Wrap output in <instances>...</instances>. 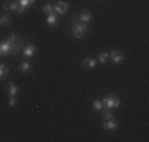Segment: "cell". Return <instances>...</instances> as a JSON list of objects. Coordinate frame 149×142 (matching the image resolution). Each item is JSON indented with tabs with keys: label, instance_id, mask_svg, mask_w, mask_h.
Masks as SVG:
<instances>
[{
	"label": "cell",
	"instance_id": "obj_1",
	"mask_svg": "<svg viewBox=\"0 0 149 142\" xmlns=\"http://www.w3.org/2000/svg\"><path fill=\"white\" fill-rule=\"evenodd\" d=\"M87 30H89L87 24L79 22V21H76V22H74L73 26H72V33H73V37L76 38V40H83V38L86 37Z\"/></svg>",
	"mask_w": 149,
	"mask_h": 142
},
{
	"label": "cell",
	"instance_id": "obj_2",
	"mask_svg": "<svg viewBox=\"0 0 149 142\" xmlns=\"http://www.w3.org/2000/svg\"><path fill=\"white\" fill-rule=\"evenodd\" d=\"M102 103H103V106H106V108L109 109H114L118 108V106L120 104V99L119 97H116V95H106V97H103V99H102Z\"/></svg>",
	"mask_w": 149,
	"mask_h": 142
},
{
	"label": "cell",
	"instance_id": "obj_3",
	"mask_svg": "<svg viewBox=\"0 0 149 142\" xmlns=\"http://www.w3.org/2000/svg\"><path fill=\"white\" fill-rule=\"evenodd\" d=\"M24 40L22 38H17V40L11 44V55L13 57H19L21 54H22V49H24Z\"/></svg>",
	"mask_w": 149,
	"mask_h": 142
},
{
	"label": "cell",
	"instance_id": "obj_4",
	"mask_svg": "<svg viewBox=\"0 0 149 142\" xmlns=\"http://www.w3.org/2000/svg\"><path fill=\"white\" fill-rule=\"evenodd\" d=\"M108 59H111V62L114 63V65H119V63H122V60H124V54L119 51V49H114V51H111V54H109Z\"/></svg>",
	"mask_w": 149,
	"mask_h": 142
},
{
	"label": "cell",
	"instance_id": "obj_5",
	"mask_svg": "<svg viewBox=\"0 0 149 142\" xmlns=\"http://www.w3.org/2000/svg\"><path fill=\"white\" fill-rule=\"evenodd\" d=\"M81 66H83V70H94L97 66V60L92 59V57H86L81 62Z\"/></svg>",
	"mask_w": 149,
	"mask_h": 142
},
{
	"label": "cell",
	"instance_id": "obj_6",
	"mask_svg": "<svg viewBox=\"0 0 149 142\" xmlns=\"http://www.w3.org/2000/svg\"><path fill=\"white\" fill-rule=\"evenodd\" d=\"M54 11L59 13V14H65L68 13V3L63 2V0H59V2H56L54 5Z\"/></svg>",
	"mask_w": 149,
	"mask_h": 142
},
{
	"label": "cell",
	"instance_id": "obj_7",
	"mask_svg": "<svg viewBox=\"0 0 149 142\" xmlns=\"http://www.w3.org/2000/svg\"><path fill=\"white\" fill-rule=\"evenodd\" d=\"M102 128H103V131H116V130H118V122H116L114 119L105 120L103 125H102Z\"/></svg>",
	"mask_w": 149,
	"mask_h": 142
},
{
	"label": "cell",
	"instance_id": "obj_8",
	"mask_svg": "<svg viewBox=\"0 0 149 142\" xmlns=\"http://www.w3.org/2000/svg\"><path fill=\"white\" fill-rule=\"evenodd\" d=\"M6 55H11V44L8 41H3L0 43V57H6Z\"/></svg>",
	"mask_w": 149,
	"mask_h": 142
},
{
	"label": "cell",
	"instance_id": "obj_9",
	"mask_svg": "<svg viewBox=\"0 0 149 142\" xmlns=\"http://www.w3.org/2000/svg\"><path fill=\"white\" fill-rule=\"evenodd\" d=\"M78 21H79V22H84V24H89L92 21V11H89V10L81 11L79 16H78Z\"/></svg>",
	"mask_w": 149,
	"mask_h": 142
},
{
	"label": "cell",
	"instance_id": "obj_10",
	"mask_svg": "<svg viewBox=\"0 0 149 142\" xmlns=\"http://www.w3.org/2000/svg\"><path fill=\"white\" fill-rule=\"evenodd\" d=\"M35 51H37L35 44H33V43H29V44H26V46H24L22 54L26 55V57H32V55H35Z\"/></svg>",
	"mask_w": 149,
	"mask_h": 142
},
{
	"label": "cell",
	"instance_id": "obj_11",
	"mask_svg": "<svg viewBox=\"0 0 149 142\" xmlns=\"http://www.w3.org/2000/svg\"><path fill=\"white\" fill-rule=\"evenodd\" d=\"M100 114H102V119H103V120H109V119H114V115H113V109L106 108V106H103V108L100 109Z\"/></svg>",
	"mask_w": 149,
	"mask_h": 142
},
{
	"label": "cell",
	"instance_id": "obj_12",
	"mask_svg": "<svg viewBox=\"0 0 149 142\" xmlns=\"http://www.w3.org/2000/svg\"><path fill=\"white\" fill-rule=\"evenodd\" d=\"M2 8H3V11H17V3L13 2V0L11 2H5Z\"/></svg>",
	"mask_w": 149,
	"mask_h": 142
},
{
	"label": "cell",
	"instance_id": "obj_13",
	"mask_svg": "<svg viewBox=\"0 0 149 142\" xmlns=\"http://www.w3.org/2000/svg\"><path fill=\"white\" fill-rule=\"evenodd\" d=\"M6 92L10 93V97H16V93H17L16 84L15 82H8V84H6Z\"/></svg>",
	"mask_w": 149,
	"mask_h": 142
},
{
	"label": "cell",
	"instance_id": "obj_14",
	"mask_svg": "<svg viewBox=\"0 0 149 142\" xmlns=\"http://www.w3.org/2000/svg\"><path fill=\"white\" fill-rule=\"evenodd\" d=\"M10 74V68L8 65H5V63H0V81L5 79L6 76Z\"/></svg>",
	"mask_w": 149,
	"mask_h": 142
},
{
	"label": "cell",
	"instance_id": "obj_15",
	"mask_svg": "<svg viewBox=\"0 0 149 142\" xmlns=\"http://www.w3.org/2000/svg\"><path fill=\"white\" fill-rule=\"evenodd\" d=\"M46 22L49 24L51 27H56L57 26V16H56V13H52V14H48V17H46Z\"/></svg>",
	"mask_w": 149,
	"mask_h": 142
},
{
	"label": "cell",
	"instance_id": "obj_16",
	"mask_svg": "<svg viewBox=\"0 0 149 142\" xmlns=\"http://www.w3.org/2000/svg\"><path fill=\"white\" fill-rule=\"evenodd\" d=\"M10 24H11V16H8V14L0 16V26L2 27H8Z\"/></svg>",
	"mask_w": 149,
	"mask_h": 142
},
{
	"label": "cell",
	"instance_id": "obj_17",
	"mask_svg": "<svg viewBox=\"0 0 149 142\" xmlns=\"http://www.w3.org/2000/svg\"><path fill=\"white\" fill-rule=\"evenodd\" d=\"M19 70H21V73H30L32 71V63L30 62H22L19 65Z\"/></svg>",
	"mask_w": 149,
	"mask_h": 142
},
{
	"label": "cell",
	"instance_id": "obj_18",
	"mask_svg": "<svg viewBox=\"0 0 149 142\" xmlns=\"http://www.w3.org/2000/svg\"><path fill=\"white\" fill-rule=\"evenodd\" d=\"M41 11L46 13V14H52L54 13V5H51V3H45V5L41 6Z\"/></svg>",
	"mask_w": 149,
	"mask_h": 142
},
{
	"label": "cell",
	"instance_id": "obj_19",
	"mask_svg": "<svg viewBox=\"0 0 149 142\" xmlns=\"http://www.w3.org/2000/svg\"><path fill=\"white\" fill-rule=\"evenodd\" d=\"M92 108H94V111L100 112V109L103 108V103H102V99H94V103H92Z\"/></svg>",
	"mask_w": 149,
	"mask_h": 142
},
{
	"label": "cell",
	"instance_id": "obj_20",
	"mask_svg": "<svg viewBox=\"0 0 149 142\" xmlns=\"http://www.w3.org/2000/svg\"><path fill=\"white\" fill-rule=\"evenodd\" d=\"M108 57H109V54H106V52H102V54L98 55V60H97V62H98V63H106Z\"/></svg>",
	"mask_w": 149,
	"mask_h": 142
},
{
	"label": "cell",
	"instance_id": "obj_21",
	"mask_svg": "<svg viewBox=\"0 0 149 142\" xmlns=\"http://www.w3.org/2000/svg\"><path fill=\"white\" fill-rule=\"evenodd\" d=\"M17 38H19V37H17L16 33H10V35H8V38H6V41H8L10 44H13V43H15Z\"/></svg>",
	"mask_w": 149,
	"mask_h": 142
},
{
	"label": "cell",
	"instance_id": "obj_22",
	"mask_svg": "<svg viewBox=\"0 0 149 142\" xmlns=\"http://www.w3.org/2000/svg\"><path fill=\"white\" fill-rule=\"evenodd\" d=\"M17 104V99H16V97H10V101H8V106L10 108H15V106Z\"/></svg>",
	"mask_w": 149,
	"mask_h": 142
}]
</instances>
